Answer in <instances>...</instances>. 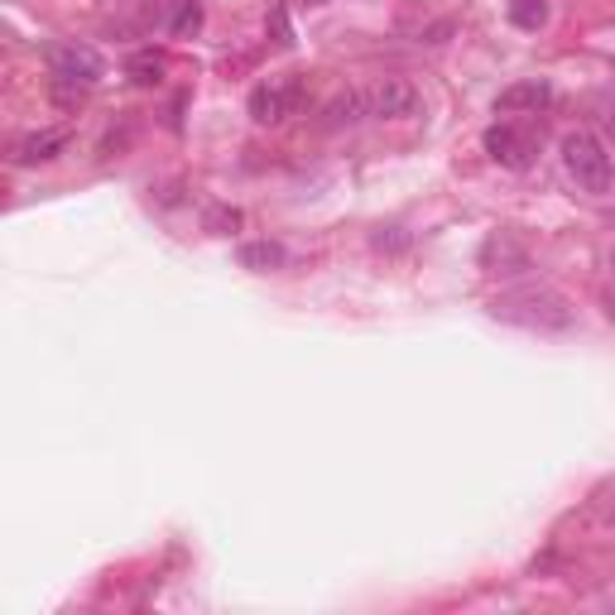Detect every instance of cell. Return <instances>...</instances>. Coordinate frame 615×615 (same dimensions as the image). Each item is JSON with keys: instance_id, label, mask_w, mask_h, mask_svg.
Masks as SVG:
<instances>
[{"instance_id": "obj_1", "label": "cell", "mask_w": 615, "mask_h": 615, "mask_svg": "<svg viewBox=\"0 0 615 615\" xmlns=\"http://www.w3.org/2000/svg\"><path fill=\"white\" fill-rule=\"evenodd\" d=\"M491 313L501 322H515V327H530V332H567L577 322V308L548 284L510 289V294L491 303Z\"/></svg>"}, {"instance_id": "obj_2", "label": "cell", "mask_w": 615, "mask_h": 615, "mask_svg": "<svg viewBox=\"0 0 615 615\" xmlns=\"http://www.w3.org/2000/svg\"><path fill=\"white\" fill-rule=\"evenodd\" d=\"M558 154H563L567 179H573L582 193H592V198L611 193L615 164H611V154H606V144H602V135H596V130H567L563 144H558Z\"/></svg>"}, {"instance_id": "obj_3", "label": "cell", "mask_w": 615, "mask_h": 615, "mask_svg": "<svg viewBox=\"0 0 615 615\" xmlns=\"http://www.w3.org/2000/svg\"><path fill=\"white\" fill-rule=\"evenodd\" d=\"M43 63H49L53 87H78V92H87V87H97L101 78H107L101 53L92 49V43H78V39L49 43V49H43Z\"/></svg>"}, {"instance_id": "obj_4", "label": "cell", "mask_w": 615, "mask_h": 615, "mask_svg": "<svg viewBox=\"0 0 615 615\" xmlns=\"http://www.w3.org/2000/svg\"><path fill=\"white\" fill-rule=\"evenodd\" d=\"M303 97H308L303 78H270L245 97V111H251L255 125H280V121H289V115H299Z\"/></svg>"}, {"instance_id": "obj_5", "label": "cell", "mask_w": 615, "mask_h": 615, "mask_svg": "<svg viewBox=\"0 0 615 615\" xmlns=\"http://www.w3.org/2000/svg\"><path fill=\"white\" fill-rule=\"evenodd\" d=\"M481 144H486V154L510 173H524L538 154V135L530 125H515V121H495L486 135H481Z\"/></svg>"}, {"instance_id": "obj_6", "label": "cell", "mask_w": 615, "mask_h": 615, "mask_svg": "<svg viewBox=\"0 0 615 615\" xmlns=\"http://www.w3.org/2000/svg\"><path fill=\"white\" fill-rule=\"evenodd\" d=\"M365 107L371 121H414L423 111V92L409 78H375L365 87Z\"/></svg>"}, {"instance_id": "obj_7", "label": "cell", "mask_w": 615, "mask_h": 615, "mask_svg": "<svg viewBox=\"0 0 615 615\" xmlns=\"http://www.w3.org/2000/svg\"><path fill=\"white\" fill-rule=\"evenodd\" d=\"M553 107V87L544 78H524L495 97V115H538Z\"/></svg>"}, {"instance_id": "obj_8", "label": "cell", "mask_w": 615, "mask_h": 615, "mask_svg": "<svg viewBox=\"0 0 615 615\" xmlns=\"http://www.w3.org/2000/svg\"><path fill=\"white\" fill-rule=\"evenodd\" d=\"M371 121V107H365V87H346V92H336L322 101L317 111V125L322 130H346V125H361Z\"/></svg>"}, {"instance_id": "obj_9", "label": "cell", "mask_w": 615, "mask_h": 615, "mask_svg": "<svg viewBox=\"0 0 615 615\" xmlns=\"http://www.w3.org/2000/svg\"><path fill=\"white\" fill-rule=\"evenodd\" d=\"M68 150V135L63 130H34V135H24L20 144H14V169H34V164H49V159H58Z\"/></svg>"}, {"instance_id": "obj_10", "label": "cell", "mask_w": 615, "mask_h": 615, "mask_svg": "<svg viewBox=\"0 0 615 615\" xmlns=\"http://www.w3.org/2000/svg\"><path fill=\"white\" fill-rule=\"evenodd\" d=\"M236 260H241V270H255V274H270V270H284L289 265V251L280 241H241L236 245Z\"/></svg>"}, {"instance_id": "obj_11", "label": "cell", "mask_w": 615, "mask_h": 615, "mask_svg": "<svg viewBox=\"0 0 615 615\" xmlns=\"http://www.w3.org/2000/svg\"><path fill=\"white\" fill-rule=\"evenodd\" d=\"M495 260H501V265H510V274L530 270V251H524V245H515L510 236H491V241H486V251H481V265L491 270Z\"/></svg>"}, {"instance_id": "obj_12", "label": "cell", "mask_w": 615, "mask_h": 615, "mask_svg": "<svg viewBox=\"0 0 615 615\" xmlns=\"http://www.w3.org/2000/svg\"><path fill=\"white\" fill-rule=\"evenodd\" d=\"M510 24L524 34H538L548 24V0H510Z\"/></svg>"}, {"instance_id": "obj_13", "label": "cell", "mask_w": 615, "mask_h": 615, "mask_svg": "<svg viewBox=\"0 0 615 615\" xmlns=\"http://www.w3.org/2000/svg\"><path fill=\"white\" fill-rule=\"evenodd\" d=\"M241 208H226V202H216V208L202 212V231H212V236H236L241 231Z\"/></svg>"}, {"instance_id": "obj_14", "label": "cell", "mask_w": 615, "mask_h": 615, "mask_svg": "<svg viewBox=\"0 0 615 615\" xmlns=\"http://www.w3.org/2000/svg\"><path fill=\"white\" fill-rule=\"evenodd\" d=\"M202 29V0H173V14H169V34H198Z\"/></svg>"}, {"instance_id": "obj_15", "label": "cell", "mask_w": 615, "mask_h": 615, "mask_svg": "<svg viewBox=\"0 0 615 615\" xmlns=\"http://www.w3.org/2000/svg\"><path fill=\"white\" fill-rule=\"evenodd\" d=\"M159 72H164V58H159V53H135V58H130V78H135L140 87L159 82Z\"/></svg>"}, {"instance_id": "obj_16", "label": "cell", "mask_w": 615, "mask_h": 615, "mask_svg": "<svg viewBox=\"0 0 615 615\" xmlns=\"http://www.w3.org/2000/svg\"><path fill=\"white\" fill-rule=\"evenodd\" d=\"M452 29H457L452 20H437V24H429V29H419V43H443V39L452 34Z\"/></svg>"}, {"instance_id": "obj_17", "label": "cell", "mask_w": 615, "mask_h": 615, "mask_svg": "<svg viewBox=\"0 0 615 615\" xmlns=\"http://www.w3.org/2000/svg\"><path fill=\"white\" fill-rule=\"evenodd\" d=\"M606 313H611V317H615V294H606Z\"/></svg>"}, {"instance_id": "obj_18", "label": "cell", "mask_w": 615, "mask_h": 615, "mask_svg": "<svg viewBox=\"0 0 615 615\" xmlns=\"http://www.w3.org/2000/svg\"><path fill=\"white\" fill-rule=\"evenodd\" d=\"M606 121H611V125H615V107H611V115H606Z\"/></svg>"}, {"instance_id": "obj_19", "label": "cell", "mask_w": 615, "mask_h": 615, "mask_svg": "<svg viewBox=\"0 0 615 615\" xmlns=\"http://www.w3.org/2000/svg\"><path fill=\"white\" fill-rule=\"evenodd\" d=\"M611 270H615V251H611Z\"/></svg>"}, {"instance_id": "obj_20", "label": "cell", "mask_w": 615, "mask_h": 615, "mask_svg": "<svg viewBox=\"0 0 615 615\" xmlns=\"http://www.w3.org/2000/svg\"><path fill=\"white\" fill-rule=\"evenodd\" d=\"M308 6H322V0H308Z\"/></svg>"}, {"instance_id": "obj_21", "label": "cell", "mask_w": 615, "mask_h": 615, "mask_svg": "<svg viewBox=\"0 0 615 615\" xmlns=\"http://www.w3.org/2000/svg\"><path fill=\"white\" fill-rule=\"evenodd\" d=\"M611 524H615V515H611Z\"/></svg>"}]
</instances>
